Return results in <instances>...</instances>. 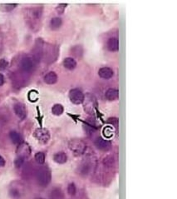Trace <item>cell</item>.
I'll use <instances>...</instances> for the list:
<instances>
[{"mask_svg":"<svg viewBox=\"0 0 177 199\" xmlns=\"http://www.w3.org/2000/svg\"><path fill=\"white\" fill-rule=\"evenodd\" d=\"M52 175L51 172L47 167H41L36 172V179L41 187H46L51 182Z\"/></svg>","mask_w":177,"mask_h":199,"instance_id":"cell-1","label":"cell"},{"mask_svg":"<svg viewBox=\"0 0 177 199\" xmlns=\"http://www.w3.org/2000/svg\"><path fill=\"white\" fill-rule=\"evenodd\" d=\"M68 147L75 156H81L85 153L87 146L82 139L74 138L69 141Z\"/></svg>","mask_w":177,"mask_h":199,"instance_id":"cell-2","label":"cell"},{"mask_svg":"<svg viewBox=\"0 0 177 199\" xmlns=\"http://www.w3.org/2000/svg\"><path fill=\"white\" fill-rule=\"evenodd\" d=\"M33 135L38 142H41L43 144H46L50 139V133H49L48 130L46 128H37Z\"/></svg>","mask_w":177,"mask_h":199,"instance_id":"cell-3","label":"cell"},{"mask_svg":"<svg viewBox=\"0 0 177 199\" xmlns=\"http://www.w3.org/2000/svg\"><path fill=\"white\" fill-rule=\"evenodd\" d=\"M82 103L84 104V109L88 113L93 112V110L97 106V100L93 94L87 93V95L84 96V100Z\"/></svg>","mask_w":177,"mask_h":199,"instance_id":"cell-4","label":"cell"},{"mask_svg":"<svg viewBox=\"0 0 177 199\" xmlns=\"http://www.w3.org/2000/svg\"><path fill=\"white\" fill-rule=\"evenodd\" d=\"M69 98L72 104H81L84 100V94L79 89L74 88L69 92Z\"/></svg>","mask_w":177,"mask_h":199,"instance_id":"cell-5","label":"cell"},{"mask_svg":"<svg viewBox=\"0 0 177 199\" xmlns=\"http://www.w3.org/2000/svg\"><path fill=\"white\" fill-rule=\"evenodd\" d=\"M94 144L98 148L99 150L103 151V152H107L112 148V143L106 139L101 138H97L94 141Z\"/></svg>","mask_w":177,"mask_h":199,"instance_id":"cell-6","label":"cell"},{"mask_svg":"<svg viewBox=\"0 0 177 199\" xmlns=\"http://www.w3.org/2000/svg\"><path fill=\"white\" fill-rule=\"evenodd\" d=\"M21 68L24 73H29L33 70V61L28 57H23L21 61Z\"/></svg>","mask_w":177,"mask_h":199,"instance_id":"cell-7","label":"cell"},{"mask_svg":"<svg viewBox=\"0 0 177 199\" xmlns=\"http://www.w3.org/2000/svg\"><path fill=\"white\" fill-rule=\"evenodd\" d=\"M14 110L15 114L20 118V119H24L26 116H27V110L26 108L23 104H16L14 107Z\"/></svg>","mask_w":177,"mask_h":199,"instance_id":"cell-8","label":"cell"},{"mask_svg":"<svg viewBox=\"0 0 177 199\" xmlns=\"http://www.w3.org/2000/svg\"><path fill=\"white\" fill-rule=\"evenodd\" d=\"M113 70L108 67H103L101 68L98 71V75L103 79H110L113 77Z\"/></svg>","mask_w":177,"mask_h":199,"instance_id":"cell-9","label":"cell"},{"mask_svg":"<svg viewBox=\"0 0 177 199\" xmlns=\"http://www.w3.org/2000/svg\"><path fill=\"white\" fill-rule=\"evenodd\" d=\"M106 46H107V49H108L109 51H112V52L118 51V49H119V41H118V38H109L108 41H107V44H106Z\"/></svg>","mask_w":177,"mask_h":199,"instance_id":"cell-10","label":"cell"},{"mask_svg":"<svg viewBox=\"0 0 177 199\" xmlns=\"http://www.w3.org/2000/svg\"><path fill=\"white\" fill-rule=\"evenodd\" d=\"M43 80L47 84H54L57 81V75L55 72H49L44 76Z\"/></svg>","mask_w":177,"mask_h":199,"instance_id":"cell-11","label":"cell"},{"mask_svg":"<svg viewBox=\"0 0 177 199\" xmlns=\"http://www.w3.org/2000/svg\"><path fill=\"white\" fill-rule=\"evenodd\" d=\"M53 160L57 163L63 164L68 161V156L63 152H59V153H55L53 155Z\"/></svg>","mask_w":177,"mask_h":199,"instance_id":"cell-12","label":"cell"},{"mask_svg":"<svg viewBox=\"0 0 177 199\" xmlns=\"http://www.w3.org/2000/svg\"><path fill=\"white\" fill-rule=\"evenodd\" d=\"M106 98L107 100L109 101H114L119 97V92L116 88H109L108 90L106 92Z\"/></svg>","mask_w":177,"mask_h":199,"instance_id":"cell-13","label":"cell"},{"mask_svg":"<svg viewBox=\"0 0 177 199\" xmlns=\"http://www.w3.org/2000/svg\"><path fill=\"white\" fill-rule=\"evenodd\" d=\"M63 66L68 70H73L76 67V62L72 57H66L63 60Z\"/></svg>","mask_w":177,"mask_h":199,"instance_id":"cell-14","label":"cell"},{"mask_svg":"<svg viewBox=\"0 0 177 199\" xmlns=\"http://www.w3.org/2000/svg\"><path fill=\"white\" fill-rule=\"evenodd\" d=\"M9 138L14 144H21L23 142L22 136L16 131H11L9 133Z\"/></svg>","mask_w":177,"mask_h":199,"instance_id":"cell-15","label":"cell"},{"mask_svg":"<svg viewBox=\"0 0 177 199\" xmlns=\"http://www.w3.org/2000/svg\"><path fill=\"white\" fill-rule=\"evenodd\" d=\"M62 23H63L62 19L60 18H58V17H56V18H53V19H51L50 28H52V30H56V29H58L62 26Z\"/></svg>","mask_w":177,"mask_h":199,"instance_id":"cell-16","label":"cell"},{"mask_svg":"<svg viewBox=\"0 0 177 199\" xmlns=\"http://www.w3.org/2000/svg\"><path fill=\"white\" fill-rule=\"evenodd\" d=\"M91 163H85L84 164H82L80 167L79 169V173L82 176H87L90 173L91 171Z\"/></svg>","mask_w":177,"mask_h":199,"instance_id":"cell-17","label":"cell"},{"mask_svg":"<svg viewBox=\"0 0 177 199\" xmlns=\"http://www.w3.org/2000/svg\"><path fill=\"white\" fill-rule=\"evenodd\" d=\"M102 163H103L104 166L106 167H112L114 166L115 164L114 157L112 155L106 156V158H104Z\"/></svg>","mask_w":177,"mask_h":199,"instance_id":"cell-18","label":"cell"},{"mask_svg":"<svg viewBox=\"0 0 177 199\" xmlns=\"http://www.w3.org/2000/svg\"><path fill=\"white\" fill-rule=\"evenodd\" d=\"M51 198L52 199H63V192L61 191L60 189L58 188H55L51 192Z\"/></svg>","mask_w":177,"mask_h":199,"instance_id":"cell-19","label":"cell"},{"mask_svg":"<svg viewBox=\"0 0 177 199\" xmlns=\"http://www.w3.org/2000/svg\"><path fill=\"white\" fill-rule=\"evenodd\" d=\"M63 107L61 104H55L54 106L52 108V114L56 115V116H59L62 115L63 112Z\"/></svg>","mask_w":177,"mask_h":199,"instance_id":"cell-20","label":"cell"},{"mask_svg":"<svg viewBox=\"0 0 177 199\" xmlns=\"http://www.w3.org/2000/svg\"><path fill=\"white\" fill-rule=\"evenodd\" d=\"M72 53L73 56H75L76 57H80L82 55V53H83V49H82V48L81 46L76 45V46L72 48Z\"/></svg>","mask_w":177,"mask_h":199,"instance_id":"cell-21","label":"cell"},{"mask_svg":"<svg viewBox=\"0 0 177 199\" xmlns=\"http://www.w3.org/2000/svg\"><path fill=\"white\" fill-rule=\"evenodd\" d=\"M34 158L38 164H43L45 162V154L42 152H39V153H36Z\"/></svg>","mask_w":177,"mask_h":199,"instance_id":"cell-22","label":"cell"},{"mask_svg":"<svg viewBox=\"0 0 177 199\" xmlns=\"http://www.w3.org/2000/svg\"><path fill=\"white\" fill-rule=\"evenodd\" d=\"M68 193L69 195L74 196L76 193V188L74 183H70L68 187Z\"/></svg>","mask_w":177,"mask_h":199,"instance_id":"cell-23","label":"cell"},{"mask_svg":"<svg viewBox=\"0 0 177 199\" xmlns=\"http://www.w3.org/2000/svg\"><path fill=\"white\" fill-rule=\"evenodd\" d=\"M23 163H24V158H23V157H21V156H19V157L15 159L14 164H15L16 167H20L21 166H23Z\"/></svg>","mask_w":177,"mask_h":199,"instance_id":"cell-24","label":"cell"},{"mask_svg":"<svg viewBox=\"0 0 177 199\" xmlns=\"http://www.w3.org/2000/svg\"><path fill=\"white\" fill-rule=\"evenodd\" d=\"M8 62L4 58H1L0 59V70H5L8 68Z\"/></svg>","mask_w":177,"mask_h":199,"instance_id":"cell-25","label":"cell"},{"mask_svg":"<svg viewBox=\"0 0 177 199\" xmlns=\"http://www.w3.org/2000/svg\"><path fill=\"white\" fill-rule=\"evenodd\" d=\"M104 132V136L106 137V138H110V137H112V128H109V127H107L103 130Z\"/></svg>","mask_w":177,"mask_h":199,"instance_id":"cell-26","label":"cell"},{"mask_svg":"<svg viewBox=\"0 0 177 199\" xmlns=\"http://www.w3.org/2000/svg\"><path fill=\"white\" fill-rule=\"evenodd\" d=\"M16 3H10V4H5V5H3V7H4L5 11H11L14 8H16Z\"/></svg>","mask_w":177,"mask_h":199,"instance_id":"cell-27","label":"cell"},{"mask_svg":"<svg viewBox=\"0 0 177 199\" xmlns=\"http://www.w3.org/2000/svg\"><path fill=\"white\" fill-rule=\"evenodd\" d=\"M67 7V4H60V5H58V7H57V11L58 12V14H63V12H64V9Z\"/></svg>","mask_w":177,"mask_h":199,"instance_id":"cell-28","label":"cell"},{"mask_svg":"<svg viewBox=\"0 0 177 199\" xmlns=\"http://www.w3.org/2000/svg\"><path fill=\"white\" fill-rule=\"evenodd\" d=\"M108 123H112V125L115 126V127H117V125H118V119H117V118H116V117L109 118V120H108Z\"/></svg>","mask_w":177,"mask_h":199,"instance_id":"cell-29","label":"cell"},{"mask_svg":"<svg viewBox=\"0 0 177 199\" xmlns=\"http://www.w3.org/2000/svg\"><path fill=\"white\" fill-rule=\"evenodd\" d=\"M4 82H5L4 76H3L2 74H0V87H1V86H3V83H4Z\"/></svg>","mask_w":177,"mask_h":199,"instance_id":"cell-30","label":"cell"},{"mask_svg":"<svg viewBox=\"0 0 177 199\" xmlns=\"http://www.w3.org/2000/svg\"><path fill=\"white\" fill-rule=\"evenodd\" d=\"M4 165H5V160H4V158L2 156L0 155V167H2Z\"/></svg>","mask_w":177,"mask_h":199,"instance_id":"cell-31","label":"cell"},{"mask_svg":"<svg viewBox=\"0 0 177 199\" xmlns=\"http://www.w3.org/2000/svg\"><path fill=\"white\" fill-rule=\"evenodd\" d=\"M37 199H43V198H37Z\"/></svg>","mask_w":177,"mask_h":199,"instance_id":"cell-32","label":"cell"}]
</instances>
